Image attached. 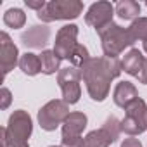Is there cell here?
<instances>
[{
	"label": "cell",
	"mask_w": 147,
	"mask_h": 147,
	"mask_svg": "<svg viewBox=\"0 0 147 147\" xmlns=\"http://www.w3.org/2000/svg\"><path fill=\"white\" fill-rule=\"evenodd\" d=\"M121 61L111 57H92L82 67V80L88 95L95 102L106 100L111 90V82L121 75Z\"/></svg>",
	"instance_id": "6da1fadb"
},
{
	"label": "cell",
	"mask_w": 147,
	"mask_h": 147,
	"mask_svg": "<svg viewBox=\"0 0 147 147\" xmlns=\"http://www.w3.org/2000/svg\"><path fill=\"white\" fill-rule=\"evenodd\" d=\"M33 131V121L31 116L18 109L9 116V123L5 128H0V138H2V147H30L28 138Z\"/></svg>",
	"instance_id": "7a4b0ae2"
},
{
	"label": "cell",
	"mask_w": 147,
	"mask_h": 147,
	"mask_svg": "<svg viewBox=\"0 0 147 147\" xmlns=\"http://www.w3.org/2000/svg\"><path fill=\"white\" fill-rule=\"evenodd\" d=\"M99 36H100V43H102V52L106 57H111V59H118V55L131 47L135 43V38L133 35L130 33L128 28H123L119 24H116L114 21L106 26L104 30L99 31Z\"/></svg>",
	"instance_id": "3957f363"
},
{
	"label": "cell",
	"mask_w": 147,
	"mask_h": 147,
	"mask_svg": "<svg viewBox=\"0 0 147 147\" xmlns=\"http://www.w3.org/2000/svg\"><path fill=\"white\" fill-rule=\"evenodd\" d=\"M82 12L83 2H80V0H52V2H47V5L40 12H36V16L43 23H52L76 19Z\"/></svg>",
	"instance_id": "277c9868"
},
{
	"label": "cell",
	"mask_w": 147,
	"mask_h": 147,
	"mask_svg": "<svg viewBox=\"0 0 147 147\" xmlns=\"http://www.w3.org/2000/svg\"><path fill=\"white\" fill-rule=\"evenodd\" d=\"M80 82H82V69H78L75 66L62 67L57 73V83L62 92V100L67 106L76 104L80 100V97H82Z\"/></svg>",
	"instance_id": "5b68a950"
},
{
	"label": "cell",
	"mask_w": 147,
	"mask_h": 147,
	"mask_svg": "<svg viewBox=\"0 0 147 147\" xmlns=\"http://www.w3.org/2000/svg\"><path fill=\"white\" fill-rule=\"evenodd\" d=\"M126 114L121 119V131L128 137L140 135L147 130V104L144 99H137L128 109H125Z\"/></svg>",
	"instance_id": "8992f818"
},
{
	"label": "cell",
	"mask_w": 147,
	"mask_h": 147,
	"mask_svg": "<svg viewBox=\"0 0 147 147\" xmlns=\"http://www.w3.org/2000/svg\"><path fill=\"white\" fill-rule=\"evenodd\" d=\"M69 114V106L61 99H54L42 106V109L38 111V125L45 131H54L59 125L66 121Z\"/></svg>",
	"instance_id": "52a82bcc"
},
{
	"label": "cell",
	"mask_w": 147,
	"mask_h": 147,
	"mask_svg": "<svg viewBox=\"0 0 147 147\" xmlns=\"http://www.w3.org/2000/svg\"><path fill=\"white\" fill-rule=\"evenodd\" d=\"M87 128V116L80 111L71 113L62 123V147H82L83 130Z\"/></svg>",
	"instance_id": "ba28073f"
},
{
	"label": "cell",
	"mask_w": 147,
	"mask_h": 147,
	"mask_svg": "<svg viewBox=\"0 0 147 147\" xmlns=\"http://www.w3.org/2000/svg\"><path fill=\"white\" fill-rule=\"evenodd\" d=\"M116 12V7L111 2H106V0H100V2H95L88 7L87 14H85V23L92 28L97 30V33L100 30H104L106 26H109L113 23V16Z\"/></svg>",
	"instance_id": "9c48e42d"
},
{
	"label": "cell",
	"mask_w": 147,
	"mask_h": 147,
	"mask_svg": "<svg viewBox=\"0 0 147 147\" xmlns=\"http://www.w3.org/2000/svg\"><path fill=\"white\" fill-rule=\"evenodd\" d=\"M78 26L76 24H66L62 28H59L57 35H55V42H54V52L57 54V57L62 59H71L73 50L76 49L78 42Z\"/></svg>",
	"instance_id": "30bf717a"
},
{
	"label": "cell",
	"mask_w": 147,
	"mask_h": 147,
	"mask_svg": "<svg viewBox=\"0 0 147 147\" xmlns=\"http://www.w3.org/2000/svg\"><path fill=\"white\" fill-rule=\"evenodd\" d=\"M19 50L11 40V36L2 31L0 33V67H2V75L5 76L11 69H14L19 64Z\"/></svg>",
	"instance_id": "8fae6325"
},
{
	"label": "cell",
	"mask_w": 147,
	"mask_h": 147,
	"mask_svg": "<svg viewBox=\"0 0 147 147\" xmlns=\"http://www.w3.org/2000/svg\"><path fill=\"white\" fill-rule=\"evenodd\" d=\"M49 38H50V30L45 24H42V26L35 24L21 35V42L28 49H42L49 43Z\"/></svg>",
	"instance_id": "7c38bea8"
},
{
	"label": "cell",
	"mask_w": 147,
	"mask_h": 147,
	"mask_svg": "<svg viewBox=\"0 0 147 147\" xmlns=\"http://www.w3.org/2000/svg\"><path fill=\"white\" fill-rule=\"evenodd\" d=\"M138 97V90L135 88L133 83L130 82H119L116 87H114V92H113V100L118 107L121 109H128Z\"/></svg>",
	"instance_id": "4fadbf2b"
},
{
	"label": "cell",
	"mask_w": 147,
	"mask_h": 147,
	"mask_svg": "<svg viewBox=\"0 0 147 147\" xmlns=\"http://www.w3.org/2000/svg\"><path fill=\"white\" fill-rule=\"evenodd\" d=\"M145 62H147V59L144 57V54L138 49H130L125 54V57L121 59V69L125 73H128L130 76H135L137 78L140 75V71L144 69Z\"/></svg>",
	"instance_id": "5bb4252c"
},
{
	"label": "cell",
	"mask_w": 147,
	"mask_h": 147,
	"mask_svg": "<svg viewBox=\"0 0 147 147\" xmlns=\"http://www.w3.org/2000/svg\"><path fill=\"white\" fill-rule=\"evenodd\" d=\"M116 140L106 128H99V130H92L83 137L82 147H109Z\"/></svg>",
	"instance_id": "9a60e30c"
},
{
	"label": "cell",
	"mask_w": 147,
	"mask_h": 147,
	"mask_svg": "<svg viewBox=\"0 0 147 147\" xmlns=\"http://www.w3.org/2000/svg\"><path fill=\"white\" fill-rule=\"evenodd\" d=\"M19 69L28 76H35L38 73H42V61H40V55L36 54H31V52H26L21 55L19 59Z\"/></svg>",
	"instance_id": "2e32d148"
},
{
	"label": "cell",
	"mask_w": 147,
	"mask_h": 147,
	"mask_svg": "<svg viewBox=\"0 0 147 147\" xmlns=\"http://www.w3.org/2000/svg\"><path fill=\"white\" fill-rule=\"evenodd\" d=\"M116 14L125 21H135L140 14V4L135 0H121L116 4Z\"/></svg>",
	"instance_id": "e0dca14e"
},
{
	"label": "cell",
	"mask_w": 147,
	"mask_h": 147,
	"mask_svg": "<svg viewBox=\"0 0 147 147\" xmlns=\"http://www.w3.org/2000/svg\"><path fill=\"white\" fill-rule=\"evenodd\" d=\"M40 61H42V73L43 75H54V73L61 71V59L57 57V54L54 50H42L40 54Z\"/></svg>",
	"instance_id": "ac0fdd59"
},
{
	"label": "cell",
	"mask_w": 147,
	"mask_h": 147,
	"mask_svg": "<svg viewBox=\"0 0 147 147\" xmlns=\"http://www.w3.org/2000/svg\"><path fill=\"white\" fill-rule=\"evenodd\" d=\"M130 33L133 35L135 42L140 40L144 45V52L147 54V18H138L130 24Z\"/></svg>",
	"instance_id": "d6986e66"
},
{
	"label": "cell",
	"mask_w": 147,
	"mask_h": 147,
	"mask_svg": "<svg viewBox=\"0 0 147 147\" xmlns=\"http://www.w3.org/2000/svg\"><path fill=\"white\" fill-rule=\"evenodd\" d=\"M24 23H26V14L21 9L12 7V9H7L5 11V14H4V24L5 26L18 30V28H23Z\"/></svg>",
	"instance_id": "ffe728a7"
},
{
	"label": "cell",
	"mask_w": 147,
	"mask_h": 147,
	"mask_svg": "<svg viewBox=\"0 0 147 147\" xmlns=\"http://www.w3.org/2000/svg\"><path fill=\"white\" fill-rule=\"evenodd\" d=\"M92 57H90V54H88V49L85 47V45H82V43H78L76 45V49L73 50V55H71V64L75 66V67H78V69H82L88 61H90Z\"/></svg>",
	"instance_id": "44dd1931"
},
{
	"label": "cell",
	"mask_w": 147,
	"mask_h": 147,
	"mask_svg": "<svg viewBox=\"0 0 147 147\" xmlns=\"http://www.w3.org/2000/svg\"><path fill=\"white\" fill-rule=\"evenodd\" d=\"M102 128H106V130L113 135V138H114V140H118V137H119V133H121V121H119L118 118L111 116V118H107V119L104 121Z\"/></svg>",
	"instance_id": "7402d4cb"
},
{
	"label": "cell",
	"mask_w": 147,
	"mask_h": 147,
	"mask_svg": "<svg viewBox=\"0 0 147 147\" xmlns=\"http://www.w3.org/2000/svg\"><path fill=\"white\" fill-rule=\"evenodd\" d=\"M11 100H12L11 90L7 87H2V90H0V109H7L11 106Z\"/></svg>",
	"instance_id": "603a6c76"
},
{
	"label": "cell",
	"mask_w": 147,
	"mask_h": 147,
	"mask_svg": "<svg viewBox=\"0 0 147 147\" xmlns=\"http://www.w3.org/2000/svg\"><path fill=\"white\" fill-rule=\"evenodd\" d=\"M24 4H26L28 9H35L36 12H40V11L47 5L45 0H24Z\"/></svg>",
	"instance_id": "cb8c5ba5"
},
{
	"label": "cell",
	"mask_w": 147,
	"mask_h": 147,
	"mask_svg": "<svg viewBox=\"0 0 147 147\" xmlns=\"http://www.w3.org/2000/svg\"><path fill=\"white\" fill-rule=\"evenodd\" d=\"M121 147H142V144H140L138 138H135V137H128V138H125V140L121 142Z\"/></svg>",
	"instance_id": "d4e9b609"
},
{
	"label": "cell",
	"mask_w": 147,
	"mask_h": 147,
	"mask_svg": "<svg viewBox=\"0 0 147 147\" xmlns=\"http://www.w3.org/2000/svg\"><path fill=\"white\" fill-rule=\"evenodd\" d=\"M137 78H138V82H140V83H145V85H147V62H145L144 69L140 71V75H138Z\"/></svg>",
	"instance_id": "484cf974"
},
{
	"label": "cell",
	"mask_w": 147,
	"mask_h": 147,
	"mask_svg": "<svg viewBox=\"0 0 147 147\" xmlns=\"http://www.w3.org/2000/svg\"><path fill=\"white\" fill-rule=\"evenodd\" d=\"M50 147H62V145H50Z\"/></svg>",
	"instance_id": "4316f807"
},
{
	"label": "cell",
	"mask_w": 147,
	"mask_h": 147,
	"mask_svg": "<svg viewBox=\"0 0 147 147\" xmlns=\"http://www.w3.org/2000/svg\"><path fill=\"white\" fill-rule=\"evenodd\" d=\"M145 5H147V2H145Z\"/></svg>",
	"instance_id": "83f0119b"
}]
</instances>
